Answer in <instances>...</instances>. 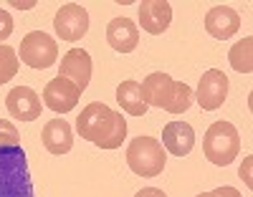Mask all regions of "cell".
Returning <instances> with one entry per match:
<instances>
[{
	"label": "cell",
	"instance_id": "obj_12",
	"mask_svg": "<svg viewBox=\"0 0 253 197\" xmlns=\"http://www.w3.org/2000/svg\"><path fill=\"white\" fill-rule=\"evenodd\" d=\"M170 155L175 157H185L193 152L195 147V129L187 121H170L162 129V142H160Z\"/></svg>",
	"mask_w": 253,
	"mask_h": 197
},
{
	"label": "cell",
	"instance_id": "obj_1",
	"mask_svg": "<svg viewBox=\"0 0 253 197\" xmlns=\"http://www.w3.org/2000/svg\"><path fill=\"white\" fill-rule=\"evenodd\" d=\"M76 129L81 139H89L99 149H117L126 139V119L101 101H91L81 109Z\"/></svg>",
	"mask_w": 253,
	"mask_h": 197
},
{
	"label": "cell",
	"instance_id": "obj_19",
	"mask_svg": "<svg viewBox=\"0 0 253 197\" xmlns=\"http://www.w3.org/2000/svg\"><path fill=\"white\" fill-rule=\"evenodd\" d=\"M193 101H195V91L190 89L185 81H175V86H172V96H170V101H167L165 112H170V114H185Z\"/></svg>",
	"mask_w": 253,
	"mask_h": 197
},
{
	"label": "cell",
	"instance_id": "obj_25",
	"mask_svg": "<svg viewBox=\"0 0 253 197\" xmlns=\"http://www.w3.org/2000/svg\"><path fill=\"white\" fill-rule=\"evenodd\" d=\"M134 197H167L162 190H157V187H144V190H139Z\"/></svg>",
	"mask_w": 253,
	"mask_h": 197
},
{
	"label": "cell",
	"instance_id": "obj_3",
	"mask_svg": "<svg viewBox=\"0 0 253 197\" xmlns=\"http://www.w3.org/2000/svg\"><path fill=\"white\" fill-rule=\"evenodd\" d=\"M203 152H205V159H210L218 167L230 164L241 152L238 129L230 121H213L203 137Z\"/></svg>",
	"mask_w": 253,
	"mask_h": 197
},
{
	"label": "cell",
	"instance_id": "obj_24",
	"mask_svg": "<svg viewBox=\"0 0 253 197\" xmlns=\"http://www.w3.org/2000/svg\"><path fill=\"white\" fill-rule=\"evenodd\" d=\"M218 197H243L236 187H230V185H223V187H218V190H213Z\"/></svg>",
	"mask_w": 253,
	"mask_h": 197
},
{
	"label": "cell",
	"instance_id": "obj_20",
	"mask_svg": "<svg viewBox=\"0 0 253 197\" xmlns=\"http://www.w3.org/2000/svg\"><path fill=\"white\" fill-rule=\"evenodd\" d=\"M18 61H20L18 53L5 43H0V86L8 83L18 74Z\"/></svg>",
	"mask_w": 253,
	"mask_h": 197
},
{
	"label": "cell",
	"instance_id": "obj_14",
	"mask_svg": "<svg viewBox=\"0 0 253 197\" xmlns=\"http://www.w3.org/2000/svg\"><path fill=\"white\" fill-rule=\"evenodd\" d=\"M107 40L119 53H132L139 43V28L129 18H114L107 26Z\"/></svg>",
	"mask_w": 253,
	"mask_h": 197
},
{
	"label": "cell",
	"instance_id": "obj_10",
	"mask_svg": "<svg viewBox=\"0 0 253 197\" xmlns=\"http://www.w3.org/2000/svg\"><path fill=\"white\" fill-rule=\"evenodd\" d=\"M91 71H94V63L91 56L84 51V48H71L66 51V56L61 58V74L63 79H69L79 91H84L91 81Z\"/></svg>",
	"mask_w": 253,
	"mask_h": 197
},
{
	"label": "cell",
	"instance_id": "obj_7",
	"mask_svg": "<svg viewBox=\"0 0 253 197\" xmlns=\"http://www.w3.org/2000/svg\"><path fill=\"white\" fill-rule=\"evenodd\" d=\"M225 96H228V76L220 69H208L198 83L195 101L205 112H215V109L223 106Z\"/></svg>",
	"mask_w": 253,
	"mask_h": 197
},
{
	"label": "cell",
	"instance_id": "obj_6",
	"mask_svg": "<svg viewBox=\"0 0 253 197\" xmlns=\"http://www.w3.org/2000/svg\"><path fill=\"white\" fill-rule=\"evenodd\" d=\"M53 28L61 40H81L89 33V13L79 3H66L61 5L56 18H53Z\"/></svg>",
	"mask_w": 253,
	"mask_h": 197
},
{
	"label": "cell",
	"instance_id": "obj_22",
	"mask_svg": "<svg viewBox=\"0 0 253 197\" xmlns=\"http://www.w3.org/2000/svg\"><path fill=\"white\" fill-rule=\"evenodd\" d=\"M13 33V18L8 15V10L0 8V43H5V38H10Z\"/></svg>",
	"mask_w": 253,
	"mask_h": 197
},
{
	"label": "cell",
	"instance_id": "obj_18",
	"mask_svg": "<svg viewBox=\"0 0 253 197\" xmlns=\"http://www.w3.org/2000/svg\"><path fill=\"white\" fill-rule=\"evenodd\" d=\"M228 58H230V66H233L238 74H251L253 71V38L248 36V38L238 40L236 46L230 48Z\"/></svg>",
	"mask_w": 253,
	"mask_h": 197
},
{
	"label": "cell",
	"instance_id": "obj_27",
	"mask_svg": "<svg viewBox=\"0 0 253 197\" xmlns=\"http://www.w3.org/2000/svg\"><path fill=\"white\" fill-rule=\"evenodd\" d=\"M198 197H218L215 192H203V195H198Z\"/></svg>",
	"mask_w": 253,
	"mask_h": 197
},
{
	"label": "cell",
	"instance_id": "obj_4",
	"mask_svg": "<svg viewBox=\"0 0 253 197\" xmlns=\"http://www.w3.org/2000/svg\"><path fill=\"white\" fill-rule=\"evenodd\" d=\"M126 164L139 177H157L167 164V152L155 137H137L126 147Z\"/></svg>",
	"mask_w": 253,
	"mask_h": 197
},
{
	"label": "cell",
	"instance_id": "obj_21",
	"mask_svg": "<svg viewBox=\"0 0 253 197\" xmlns=\"http://www.w3.org/2000/svg\"><path fill=\"white\" fill-rule=\"evenodd\" d=\"M20 147V134L13 121L8 119H0V149H13Z\"/></svg>",
	"mask_w": 253,
	"mask_h": 197
},
{
	"label": "cell",
	"instance_id": "obj_5",
	"mask_svg": "<svg viewBox=\"0 0 253 197\" xmlns=\"http://www.w3.org/2000/svg\"><path fill=\"white\" fill-rule=\"evenodd\" d=\"M58 58V46L56 40L43 33V31H31L23 40H20V61L31 69H48Z\"/></svg>",
	"mask_w": 253,
	"mask_h": 197
},
{
	"label": "cell",
	"instance_id": "obj_26",
	"mask_svg": "<svg viewBox=\"0 0 253 197\" xmlns=\"http://www.w3.org/2000/svg\"><path fill=\"white\" fill-rule=\"evenodd\" d=\"M10 5L18 8V10H28V8H33V3H20V0H10Z\"/></svg>",
	"mask_w": 253,
	"mask_h": 197
},
{
	"label": "cell",
	"instance_id": "obj_23",
	"mask_svg": "<svg viewBox=\"0 0 253 197\" xmlns=\"http://www.w3.org/2000/svg\"><path fill=\"white\" fill-rule=\"evenodd\" d=\"M251 162H253V157L248 155V157L243 159V164H241V177L246 180V185H248V187H253V180H251Z\"/></svg>",
	"mask_w": 253,
	"mask_h": 197
},
{
	"label": "cell",
	"instance_id": "obj_2",
	"mask_svg": "<svg viewBox=\"0 0 253 197\" xmlns=\"http://www.w3.org/2000/svg\"><path fill=\"white\" fill-rule=\"evenodd\" d=\"M0 197H33L28 159L20 147L0 149Z\"/></svg>",
	"mask_w": 253,
	"mask_h": 197
},
{
	"label": "cell",
	"instance_id": "obj_8",
	"mask_svg": "<svg viewBox=\"0 0 253 197\" xmlns=\"http://www.w3.org/2000/svg\"><path fill=\"white\" fill-rule=\"evenodd\" d=\"M79 99H81V91L63 76L51 79L46 83V89H43V106H48L51 112H56V114L71 112V109L79 104Z\"/></svg>",
	"mask_w": 253,
	"mask_h": 197
},
{
	"label": "cell",
	"instance_id": "obj_13",
	"mask_svg": "<svg viewBox=\"0 0 253 197\" xmlns=\"http://www.w3.org/2000/svg\"><path fill=\"white\" fill-rule=\"evenodd\" d=\"M238 28H241V15L228 5H215L205 15V31L218 40H228L230 36L238 33Z\"/></svg>",
	"mask_w": 253,
	"mask_h": 197
},
{
	"label": "cell",
	"instance_id": "obj_16",
	"mask_svg": "<svg viewBox=\"0 0 253 197\" xmlns=\"http://www.w3.org/2000/svg\"><path fill=\"white\" fill-rule=\"evenodd\" d=\"M41 139H43V147L51 155H66L74 147V129L63 119H51L41 131Z\"/></svg>",
	"mask_w": 253,
	"mask_h": 197
},
{
	"label": "cell",
	"instance_id": "obj_15",
	"mask_svg": "<svg viewBox=\"0 0 253 197\" xmlns=\"http://www.w3.org/2000/svg\"><path fill=\"white\" fill-rule=\"evenodd\" d=\"M172 86H175V79H172V76H167V74H162V71L150 74V76L142 81L144 104H147V106L165 109L167 101H170V96H172Z\"/></svg>",
	"mask_w": 253,
	"mask_h": 197
},
{
	"label": "cell",
	"instance_id": "obj_17",
	"mask_svg": "<svg viewBox=\"0 0 253 197\" xmlns=\"http://www.w3.org/2000/svg\"><path fill=\"white\" fill-rule=\"evenodd\" d=\"M117 101L129 117H144L147 114V104L142 96V83L126 79L117 86Z\"/></svg>",
	"mask_w": 253,
	"mask_h": 197
},
{
	"label": "cell",
	"instance_id": "obj_9",
	"mask_svg": "<svg viewBox=\"0 0 253 197\" xmlns=\"http://www.w3.org/2000/svg\"><path fill=\"white\" fill-rule=\"evenodd\" d=\"M172 23V5L167 0H142L139 3V26L150 36H162Z\"/></svg>",
	"mask_w": 253,
	"mask_h": 197
},
{
	"label": "cell",
	"instance_id": "obj_11",
	"mask_svg": "<svg viewBox=\"0 0 253 197\" xmlns=\"http://www.w3.org/2000/svg\"><path fill=\"white\" fill-rule=\"evenodd\" d=\"M5 106H8V114L18 121H33L41 117V96L31 89V86H15V89L5 96Z\"/></svg>",
	"mask_w": 253,
	"mask_h": 197
}]
</instances>
